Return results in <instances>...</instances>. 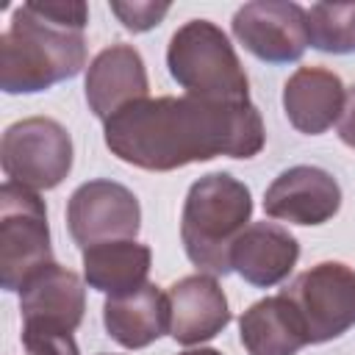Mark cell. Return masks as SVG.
<instances>
[{"instance_id":"d4e9b609","label":"cell","mask_w":355,"mask_h":355,"mask_svg":"<svg viewBox=\"0 0 355 355\" xmlns=\"http://www.w3.org/2000/svg\"><path fill=\"white\" fill-rule=\"evenodd\" d=\"M100 355H108V352H100Z\"/></svg>"},{"instance_id":"30bf717a","label":"cell","mask_w":355,"mask_h":355,"mask_svg":"<svg viewBox=\"0 0 355 355\" xmlns=\"http://www.w3.org/2000/svg\"><path fill=\"white\" fill-rule=\"evenodd\" d=\"M341 208L338 180L322 169L297 164L283 169L263 194V211L272 219L291 225H324Z\"/></svg>"},{"instance_id":"5b68a950","label":"cell","mask_w":355,"mask_h":355,"mask_svg":"<svg viewBox=\"0 0 355 355\" xmlns=\"http://www.w3.org/2000/svg\"><path fill=\"white\" fill-rule=\"evenodd\" d=\"M47 263H53V247L44 200L6 180L0 186V286L6 291H22Z\"/></svg>"},{"instance_id":"e0dca14e","label":"cell","mask_w":355,"mask_h":355,"mask_svg":"<svg viewBox=\"0 0 355 355\" xmlns=\"http://www.w3.org/2000/svg\"><path fill=\"white\" fill-rule=\"evenodd\" d=\"M239 338L247 355H297L308 347L305 327L283 294L252 302L239 319Z\"/></svg>"},{"instance_id":"4fadbf2b","label":"cell","mask_w":355,"mask_h":355,"mask_svg":"<svg viewBox=\"0 0 355 355\" xmlns=\"http://www.w3.org/2000/svg\"><path fill=\"white\" fill-rule=\"evenodd\" d=\"M300 258V241L275 222H250L230 250V269L255 288L283 283Z\"/></svg>"},{"instance_id":"7402d4cb","label":"cell","mask_w":355,"mask_h":355,"mask_svg":"<svg viewBox=\"0 0 355 355\" xmlns=\"http://www.w3.org/2000/svg\"><path fill=\"white\" fill-rule=\"evenodd\" d=\"M31 11L69 31H80L89 25V6L80 0H31Z\"/></svg>"},{"instance_id":"9a60e30c","label":"cell","mask_w":355,"mask_h":355,"mask_svg":"<svg viewBox=\"0 0 355 355\" xmlns=\"http://www.w3.org/2000/svg\"><path fill=\"white\" fill-rule=\"evenodd\" d=\"M344 100V80L324 67H300L283 83V111L305 136H319L333 128V122L341 119Z\"/></svg>"},{"instance_id":"8992f818","label":"cell","mask_w":355,"mask_h":355,"mask_svg":"<svg viewBox=\"0 0 355 355\" xmlns=\"http://www.w3.org/2000/svg\"><path fill=\"white\" fill-rule=\"evenodd\" d=\"M72 136L50 116H28L6 128L0 164L11 183L31 191L55 189L72 169Z\"/></svg>"},{"instance_id":"9c48e42d","label":"cell","mask_w":355,"mask_h":355,"mask_svg":"<svg viewBox=\"0 0 355 355\" xmlns=\"http://www.w3.org/2000/svg\"><path fill=\"white\" fill-rule=\"evenodd\" d=\"M233 36L266 64L300 61L308 47V17L300 3L255 0L233 14Z\"/></svg>"},{"instance_id":"8fae6325","label":"cell","mask_w":355,"mask_h":355,"mask_svg":"<svg viewBox=\"0 0 355 355\" xmlns=\"http://www.w3.org/2000/svg\"><path fill=\"white\" fill-rule=\"evenodd\" d=\"M169 336L194 347L216 338L230 324V308L214 275H189L169 286Z\"/></svg>"},{"instance_id":"2e32d148","label":"cell","mask_w":355,"mask_h":355,"mask_svg":"<svg viewBox=\"0 0 355 355\" xmlns=\"http://www.w3.org/2000/svg\"><path fill=\"white\" fill-rule=\"evenodd\" d=\"M103 324L119 347L144 349L169 333V297L155 283H144L122 297H108L103 302Z\"/></svg>"},{"instance_id":"44dd1931","label":"cell","mask_w":355,"mask_h":355,"mask_svg":"<svg viewBox=\"0 0 355 355\" xmlns=\"http://www.w3.org/2000/svg\"><path fill=\"white\" fill-rule=\"evenodd\" d=\"M111 11L116 14V19L133 31V33H144L153 31L155 25H161V19L169 14V3H153V0H111Z\"/></svg>"},{"instance_id":"ba28073f","label":"cell","mask_w":355,"mask_h":355,"mask_svg":"<svg viewBox=\"0 0 355 355\" xmlns=\"http://www.w3.org/2000/svg\"><path fill=\"white\" fill-rule=\"evenodd\" d=\"M67 227L80 252L94 244L136 239L141 227L139 197L105 178L80 183L67 200Z\"/></svg>"},{"instance_id":"ffe728a7","label":"cell","mask_w":355,"mask_h":355,"mask_svg":"<svg viewBox=\"0 0 355 355\" xmlns=\"http://www.w3.org/2000/svg\"><path fill=\"white\" fill-rule=\"evenodd\" d=\"M19 338L28 355H80L75 336L69 330L44 327V324H22Z\"/></svg>"},{"instance_id":"3957f363","label":"cell","mask_w":355,"mask_h":355,"mask_svg":"<svg viewBox=\"0 0 355 355\" xmlns=\"http://www.w3.org/2000/svg\"><path fill=\"white\" fill-rule=\"evenodd\" d=\"M250 216L252 194L239 178L227 172L202 175L191 183L180 214V241L186 258L202 275H230V250L250 225Z\"/></svg>"},{"instance_id":"7c38bea8","label":"cell","mask_w":355,"mask_h":355,"mask_svg":"<svg viewBox=\"0 0 355 355\" xmlns=\"http://www.w3.org/2000/svg\"><path fill=\"white\" fill-rule=\"evenodd\" d=\"M150 92L147 67L133 44H111L100 50L86 69V103L97 119H108L125 105L144 100Z\"/></svg>"},{"instance_id":"603a6c76","label":"cell","mask_w":355,"mask_h":355,"mask_svg":"<svg viewBox=\"0 0 355 355\" xmlns=\"http://www.w3.org/2000/svg\"><path fill=\"white\" fill-rule=\"evenodd\" d=\"M338 139L355 150V86L347 92V100H344V111L338 119Z\"/></svg>"},{"instance_id":"6da1fadb","label":"cell","mask_w":355,"mask_h":355,"mask_svg":"<svg viewBox=\"0 0 355 355\" xmlns=\"http://www.w3.org/2000/svg\"><path fill=\"white\" fill-rule=\"evenodd\" d=\"M103 133L111 155L147 172H172L219 155L252 158L266 144L252 103H208L191 94L136 100L108 116Z\"/></svg>"},{"instance_id":"cb8c5ba5","label":"cell","mask_w":355,"mask_h":355,"mask_svg":"<svg viewBox=\"0 0 355 355\" xmlns=\"http://www.w3.org/2000/svg\"><path fill=\"white\" fill-rule=\"evenodd\" d=\"M180 355H222L219 349H211V347H200V349H186Z\"/></svg>"},{"instance_id":"277c9868","label":"cell","mask_w":355,"mask_h":355,"mask_svg":"<svg viewBox=\"0 0 355 355\" xmlns=\"http://www.w3.org/2000/svg\"><path fill=\"white\" fill-rule=\"evenodd\" d=\"M166 67L186 94L208 103H250L247 72L219 25L211 19H189L166 47Z\"/></svg>"},{"instance_id":"5bb4252c","label":"cell","mask_w":355,"mask_h":355,"mask_svg":"<svg viewBox=\"0 0 355 355\" xmlns=\"http://www.w3.org/2000/svg\"><path fill=\"white\" fill-rule=\"evenodd\" d=\"M19 311L22 324H44L75 333L86 311L83 280L72 269L53 261L22 286Z\"/></svg>"},{"instance_id":"52a82bcc","label":"cell","mask_w":355,"mask_h":355,"mask_svg":"<svg viewBox=\"0 0 355 355\" xmlns=\"http://www.w3.org/2000/svg\"><path fill=\"white\" fill-rule=\"evenodd\" d=\"M280 294L297 311L308 344L341 338L355 327V269L341 261H322L300 272Z\"/></svg>"},{"instance_id":"7a4b0ae2","label":"cell","mask_w":355,"mask_h":355,"mask_svg":"<svg viewBox=\"0 0 355 355\" xmlns=\"http://www.w3.org/2000/svg\"><path fill=\"white\" fill-rule=\"evenodd\" d=\"M86 67L80 31L47 22L22 3L0 36V89L6 94H36L75 78Z\"/></svg>"},{"instance_id":"d6986e66","label":"cell","mask_w":355,"mask_h":355,"mask_svg":"<svg viewBox=\"0 0 355 355\" xmlns=\"http://www.w3.org/2000/svg\"><path fill=\"white\" fill-rule=\"evenodd\" d=\"M308 44L319 53H355V3H313L305 8Z\"/></svg>"},{"instance_id":"ac0fdd59","label":"cell","mask_w":355,"mask_h":355,"mask_svg":"<svg viewBox=\"0 0 355 355\" xmlns=\"http://www.w3.org/2000/svg\"><path fill=\"white\" fill-rule=\"evenodd\" d=\"M150 263V247L136 239L94 244L83 250V280L100 294L122 297L147 283Z\"/></svg>"}]
</instances>
